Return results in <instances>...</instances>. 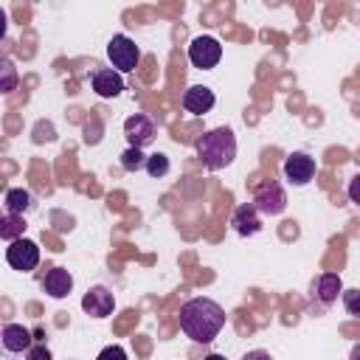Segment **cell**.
<instances>
[{
  "instance_id": "obj_21",
  "label": "cell",
  "mask_w": 360,
  "mask_h": 360,
  "mask_svg": "<svg viewBox=\"0 0 360 360\" xmlns=\"http://www.w3.org/2000/svg\"><path fill=\"white\" fill-rule=\"evenodd\" d=\"M343 307L349 315H360V290H343Z\"/></svg>"
},
{
  "instance_id": "obj_4",
  "label": "cell",
  "mask_w": 360,
  "mask_h": 360,
  "mask_svg": "<svg viewBox=\"0 0 360 360\" xmlns=\"http://www.w3.org/2000/svg\"><path fill=\"white\" fill-rule=\"evenodd\" d=\"M253 205H256V211H259V214L278 217V214L287 208V194H284L281 183H278V180H273V177L262 180V183L256 186V191H253Z\"/></svg>"
},
{
  "instance_id": "obj_12",
  "label": "cell",
  "mask_w": 360,
  "mask_h": 360,
  "mask_svg": "<svg viewBox=\"0 0 360 360\" xmlns=\"http://www.w3.org/2000/svg\"><path fill=\"white\" fill-rule=\"evenodd\" d=\"M90 84H93V90H96L101 98H115V96L124 90V79H121V73L112 70V68L96 70L93 79H90Z\"/></svg>"
},
{
  "instance_id": "obj_11",
  "label": "cell",
  "mask_w": 360,
  "mask_h": 360,
  "mask_svg": "<svg viewBox=\"0 0 360 360\" xmlns=\"http://www.w3.org/2000/svg\"><path fill=\"white\" fill-rule=\"evenodd\" d=\"M231 225H233V231H236L239 236H253V233L262 231V217H259V211H256L253 202H242V205L233 211Z\"/></svg>"
},
{
  "instance_id": "obj_23",
  "label": "cell",
  "mask_w": 360,
  "mask_h": 360,
  "mask_svg": "<svg viewBox=\"0 0 360 360\" xmlns=\"http://www.w3.org/2000/svg\"><path fill=\"white\" fill-rule=\"evenodd\" d=\"M346 191H349V200H352L354 205H360V172L349 180V188H346Z\"/></svg>"
},
{
  "instance_id": "obj_19",
  "label": "cell",
  "mask_w": 360,
  "mask_h": 360,
  "mask_svg": "<svg viewBox=\"0 0 360 360\" xmlns=\"http://www.w3.org/2000/svg\"><path fill=\"white\" fill-rule=\"evenodd\" d=\"M146 172L149 177H166L169 174V158L163 152H155L146 158Z\"/></svg>"
},
{
  "instance_id": "obj_15",
  "label": "cell",
  "mask_w": 360,
  "mask_h": 360,
  "mask_svg": "<svg viewBox=\"0 0 360 360\" xmlns=\"http://www.w3.org/2000/svg\"><path fill=\"white\" fill-rule=\"evenodd\" d=\"M338 292H343V284H340V276L338 273H323L315 281V295L321 298V304H332L338 298Z\"/></svg>"
},
{
  "instance_id": "obj_9",
  "label": "cell",
  "mask_w": 360,
  "mask_h": 360,
  "mask_svg": "<svg viewBox=\"0 0 360 360\" xmlns=\"http://www.w3.org/2000/svg\"><path fill=\"white\" fill-rule=\"evenodd\" d=\"M82 309L90 315V318H107L112 309H115V295L107 290V287H90L82 298Z\"/></svg>"
},
{
  "instance_id": "obj_22",
  "label": "cell",
  "mask_w": 360,
  "mask_h": 360,
  "mask_svg": "<svg viewBox=\"0 0 360 360\" xmlns=\"http://www.w3.org/2000/svg\"><path fill=\"white\" fill-rule=\"evenodd\" d=\"M96 360H127V352H124L121 346H107V349L98 352Z\"/></svg>"
},
{
  "instance_id": "obj_17",
  "label": "cell",
  "mask_w": 360,
  "mask_h": 360,
  "mask_svg": "<svg viewBox=\"0 0 360 360\" xmlns=\"http://www.w3.org/2000/svg\"><path fill=\"white\" fill-rule=\"evenodd\" d=\"M22 231H25V219L20 214H6L3 222H0V236L6 242H14V239H22Z\"/></svg>"
},
{
  "instance_id": "obj_1",
  "label": "cell",
  "mask_w": 360,
  "mask_h": 360,
  "mask_svg": "<svg viewBox=\"0 0 360 360\" xmlns=\"http://www.w3.org/2000/svg\"><path fill=\"white\" fill-rule=\"evenodd\" d=\"M225 326V309L211 298H188L180 307V329L194 343H211Z\"/></svg>"
},
{
  "instance_id": "obj_16",
  "label": "cell",
  "mask_w": 360,
  "mask_h": 360,
  "mask_svg": "<svg viewBox=\"0 0 360 360\" xmlns=\"http://www.w3.org/2000/svg\"><path fill=\"white\" fill-rule=\"evenodd\" d=\"M31 205H34V200L25 188H8L6 191V214H20L22 217Z\"/></svg>"
},
{
  "instance_id": "obj_7",
  "label": "cell",
  "mask_w": 360,
  "mask_h": 360,
  "mask_svg": "<svg viewBox=\"0 0 360 360\" xmlns=\"http://www.w3.org/2000/svg\"><path fill=\"white\" fill-rule=\"evenodd\" d=\"M284 177L292 186H307L315 177V158H309L307 152H292L290 158H284Z\"/></svg>"
},
{
  "instance_id": "obj_3",
  "label": "cell",
  "mask_w": 360,
  "mask_h": 360,
  "mask_svg": "<svg viewBox=\"0 0 360 360\" xmlns=\"http://www.w3.org/2000/svg\"><path fill=\"white\" fill-rule=\"evenodd\" d=\"M107 59H110L112 70L129 73V70H135V65L141 59V48L127 34H112L110 42H107Z\"/></svg>"
},
{
  "instance_id": "obj_13",
  "label": "cell",
  "mask_w": 360,
  "mask_h": 360,
  "mask_svg": "<svg viewBox=\"0 0 360 360\" xmlns=\"http://www.w3.org/2000/svg\"><path fill=\"white\" fill-rule=\"evenodd\" d=\"M0 338H3V349L11 352V354H22L34 346V338L22 323H6Z\"/></svg>"
},
{
  "instance_id": "obj_27",
  "label": "cell",
  "mask_w": 360,
  "mask_h": 360,
  "mask_svg": "<svg viewBox=\"0 0 360 360\" xmlns=\"http://www.w3.org/2000/svg\"><path fill=\"white\" fill-rule=\"evenodd\" d=\"M202 360H225L222 354H208V357H202Z\"/></svg>"
},
{
  "instance_id": "obj_18",
  "label": "cell",
  "mask_w": 360,
  "mask_h": 360,
  "mask_svg": "<svg viewBox=\"0 0 360 360\" xmlns=\"http://www.w3.org/2000/svg\"><path fill=\"white\" fill-rule=\"evenodd\" d=\"M121 166H124L127 172H138V169H146V155H143L141 149L129 146V149H124V152H121Z\"/></svg>"
},
{
  "instance_id": "obj_6",
  "label": "cell",
  "mask_w": 360,
  "mask_h": 360,
  "mask_svg": "<svg viewBox=\"0 0 360 360\" xmlns=\"http://www.w3.org/2000/svg\"><path fill=\"white\" fill-rule=\"evenodd\" d=\"M6 262L14 270H22V273L34 270L39 264V248H37V242H31V239H14V242H8Z\"/></svg>"
},
{
  "instance_id": "obj_2",
  "label": "cell",
  "mask_w": 360,
  "mask_h": 360,
  "mask_svg": "<svg viewBox=\"0 0 360 360\" xmlns=\"http://www.w3.org/2000/svg\"><path fill=\"white\" fill-rule=\"evenodd\" d=\"M197 158L211 172L231 166L233 158H236V138H233V132L228 127L208 129L202 138H197Z\"/></svg>"
},
{
  "instance_id": "obj_20",
  "label": "cell",
  "mask_w": 360,
  "mask_h": 360,
  "mask_svg": "<svg viewBox=\"0 0 360 360\" xmlns=\"http://www.w3.org/2000/svg\"><path fill=\"white\" fill-rule=\"evenodd\" d=\"M14 84H17V70H14L11 59H3V62H0V90H3V93H11Z\"/></svg>"
},
{
  "instance_id": "obj_24",
  "label": "cell",
  "mask_w": 360,
  "mask_h": 360,
  "mask_svg": "<svg viewBox=\"0 0 360 360\" xmlns=\"http://www.w3.org/2000/svg\"><path fill=\"white\" fill-rule=\"evenodd\" d=\"M25 357H28V360H51V352H48L45 346H31V349L25 352Z\"/></svg>"
},
{
  "instance_id": "obj_10",
  "label": "cell",
  "mask_w": 360,
  "mask_h": 360,
  "mask_svg": "<svg viewBox=\"0 0 360 360\" xmlns=\"http://www.w3.org/2000/svg\"><path fill=\"white\" fill-rule=\"evenodd\" d=\"M214 104H217V96H214V90L205 87V84H191V87L183 93V110L191 112V115H202V112H208Z\"/></svg>"
},
{
  "instance_id": "obj_25",
  "label": "cell",
  "mask_w": 360,
  "mask_h": 360,
  "mask_svg": "<svg viewBox=\"0 0 360 360\" xmlns=\"http://www.w3.org/2000/svg\"><path fill=\"white\" fill-rule=\"evenodd\" d=\"M242 360H273V357H270V352H264V349H253V352H248Z\"/></svg>"
},
{
  "instance_id": "obj_8",
  "label": "cell",
  "mask_w": 360,
  "mask_h": 360,
  "mask_svg": "<svg viewBox=\"0 0 360 360\" xmlns=\"http://www.w3.org/2000/svg\"><path fill=\"white\" fill-rule=\"evenodd\" d=\"M124 135H127L129 146L143 149V146H149V143L155 141V124H152L149 115L135 112V115H129V118L124 121Z\"/></svg>"
},
{
  "instance_id": "obj_5",
  "label": "cell",
  "mask_w": 360,
  "mask_h": 360,
  "mask_svg": "<svg viewBox=\"0 0 360 360\" xmlns=\"http://www.w3.org/2000/svg\"><path fill=\"white\" fill-rule=\"evenodd\" d=\"M222 59V45L214 37H194L188 45V62L200 70H211Z\"/></svg>"
},
{
  "instance_id": "obj_26",
  "label": "cell",
  "mask_w": 360,
  "mask_h": 360,
  "mask_svg": "<svg viewBox=\"0 0 360 360\" xmlns=\"http://www.w3.org/2000/svg\"><path fill=\"white\" fill-rule=\"evenodd\" d=\"M349 360H360V343H354V346H352V352H349Z\"/></svg>"
},
{
  "instance_id": "obj_14",
  "label": "cell",
  "mask_w": 360,
  "mask_h": 360,
  "mask_svg": "<svg viewBox=\"0 0 360 360\" xmlns=\"http://www.w3.org/2000/svg\"><path fill=\"white\" fill-rule=\"evenodd\" d=\"M42 290L51 295V298H65L70 295L73 290V276L65 270V267H51L42 278Z\"/></svg>"
}]
</instances>
